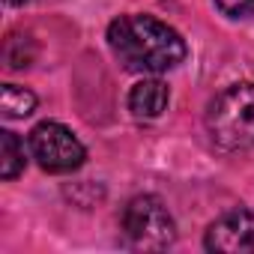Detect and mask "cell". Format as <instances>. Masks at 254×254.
<instances>
[{
  "label": "cell",
  "instance_id": "cell-1",
  "mask_svg": "<svg viewBox=\"0 0 254 254\" xmlns=\"http://www.w3.org/2000/svg\"><path fill=\"white\" fill-rule=\"evenodd\" d=\"M108 45L117 60L141 75H159L186 60V39L153 15H120L108 24Z\"/></svg>",
  "mask_w": 254,
  "mask_h": 254
},
{
  "label": "cell",
  "instance_id": "cell-2",
  "mask_svg": "<svg viewBox=\"0 0 254 254\" xmlns=\"http://www.w3.org/2000/svg\"><path fill=\"white\" fill-rule=\"evenodd\" d=\"M206 132L212 144L227 153L254 147V84H233L209 102Z\"/></svg>",
  "mask_w": 254,
  "mask_h": 254
},
{
  "label": "cell",
  "instance_id": "cell-3",
  "mask_svg": "<svg viewBox=\"0 0 254 254\" xmlns=\"http://www.w3.org/2000/svg\"><path fill=\"white\" fill-rule=\"evenodd\" d=\"M123 236L129 239L132 248L165 251L177 239V224L156 194H138L123 209Z\"/></svg>",
  "mask_w": 254,
  "mask_h": 254
},
{
  "label": "cell",
  "instance_id": "cell-4",
  "mask_svg": "<svg viewBox=\"0 0 254 254\" xmlns=\"http://www.w3.org/2000/svg\"><path fill=\"white\" fill-rule=\"evenodd\" d=\"M30 153L39 162V168L48 174H72L87 159V150L72 135V129H66L63 123H54V120L39 123L30 132Z\"/></svg>",
  "mask_w": 254,
  "mask_h": 254
},
{
  "label": "cell",
  "instance_id": "cell-5",
  "mask_svg": "<svg viewBox=\"0 0 254 254\" xmlns=\"http://www.w3.org/2000/svg\"><path fill=\"white\" fill-rule=\"evenodd\" d=\"M203 245L209 251H254V212L248 209H230L221 218H215L206 230Z\"/></svg>",
  "mask_w": 254,
  "mask_h": 254
},
{
  "label": "cell",
  "instance_id": "cell-6",
  "mask_svg": "<svg viewBox=\"0 0 254 254\" xmlns=\"http://www.w3.org/2000/svg\"><path fill=\"white\" fill-rule=\"evenodd\" d=\"M171 90L159 78H144L129 90V111L135 120H159L168 108Z\"/></svg>",
  "mask_w": 254,
  "mask_h": 254
},
{
  "label": "cell",
  "instance_id": "cell-7",
  "mask_svg": "<svg viewBox=\"0 0 254 254\" xmlns=\"http://www.w3.org/2000/svg\"><path fill=\"white\" fill-rule=\"evenodd\" d=\"M0 111H3L6 120H24L36 111V96L27 87L18 84H3V93H0Z\"/></svg>",
  "mask_w": 254,
  "mask_h": 254
},
{
  "label": "cell",
  "instance_id": "cell-8",
  "mask_svg": "<svg viewBox=\"0 0 254 254\" xmlns=\"http://www.w3.org/2000/svg\"><path fill=\"white\" fill-rule=\"evenodd\" d=\"M24 144L15 132H0V177L15 180L24 171Z\"/></svg>",
  "mask_w": 254,
  "mask_h": 254
},
{
  "label": "cell",
  "instance_id": "cell-9",
  "mask_svg": "<svg viewBox=\"0 0 254 254\" xmlns=\"http://www.w3.org/2000/svg\"><path fill=\"white\" fill-rule=\"evenodd\" d=\"M218 6V12H224L227 18H245L254 15V0H212Z\"/></svg>",
  "mask_w": 254,
  "mask_h": 254
},
{
  "label": "cell",
  "instance_id": "cell-10",
  "mask_svg": "<svg viewBox=\"0 0 254 254\" xmlns=\"http://www.w3.org/2000/svg\"><path fill=\"white\" fill-rule=\"evenodd\" d=\"M6 3H9V6H24L27 0H6Z\"/></svg>",
  "mask_w": 254,
  "mask_h": 254
}]
</instances>
